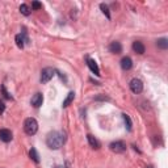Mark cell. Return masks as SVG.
I'll use <instances>...</instances> for the list:
<instances>
[{"label":"cell","instance_id":"cell-20","mask_svg":"<svg viewBox=\"0 0 168 168\" xmlns=\"http://www.w3.org/2000/svg\"><path fill=\"white\" fill-rule=\"evenodd\" d=\"M2 91H3V95H4V98H7V100H13V97H12V95L9 93L8 91H7V88H6V86H2Z\"/></svg>","mask_w":168,"mask_h":168},{"label":"cell","instance_id":"cell-16","mask_svg":"<svg viewBox=\"0 0 168 168\" xmlns=\"http://www.w3.org/2000/svg\"><path fill=\"white\" fill-rule=\"evenodd\" d=\"M29 156H30V159L34 162V163H39V155H38V152H37V150L34 149V147H32L30 149V151H29Z\"/></svg>","mask_w":168,"mask_h":168},{"label":"cell","instance_id":"cell-10","mask_svg":"<svg viewBox=\"0 0 168 168\" xmlns=\"http://www.w3.org/2000/svg\"><path fill=\"white\" fill-rule=\"evenodd\" d=\"M133 50H134L137 54L142 55V54H145L146 47H145V45H143L141 41H134V42H133Z\"/></svg>","mask_w":168,"mask_h":168},{"label":"cell","instance_id":"cell-24","mask_svg":"<svg viewBox=\"0 0 168 168\" xmlns=\"http://www.w3.org/2000/svg\"><path fill=\"white\" fill-rule=\"evenodd\" d=\"M54 168H66V167H63V166H55Z\"/></svg>","mask_w":168,"mask_h":168},{"label":"cell","instance_id":"cell-19","mask_svg":"<svg viewBox=\"0 0 168 168\" xmlns=\"http://www.w3.org/2000/svg\"><path fill=\"white\" fill-rule=\"evenodd\" d=\"M20 12H21L24 16H29V14H30V8H29L26 4H21V6H20Z\"/></svg>","mask_w":168,"mask_h":168},{"label":"cell","instance_id":"cell-8","mask_svg":"<svg viewBox=\"0 0 168 168\" xmlns=\"http://www.w3.org/2000/svg\"><path fill=\"white\" fill-rule=\"evenodd\" d=\"M12 131L8 129H2L0 130V141H3L4 143H8L12 141Z\"/></svg>","mask_w":168,"mask_h":168},{"label":"cell","instance_id":"cell-21","mask_svg":"<svg viewBox=\"0 0 168 168\" xmlns=\"http://www.w3.org/2000/svg\"><path fill=\"white\" fill-rule=\"evenodd\" d=\"M32 8L37 11V9H41V8H42V4L39 3V2H33V3H32Z\"/></svg>","mask_w":168,"mask_h":168},{"label":"cell","instance_id":"cell-6","mask_svg":"<svg viewBox=\"0 0 168 168\" xmlns=\"http://www.w3.org/2000/svg\"><path fill=\"white\" fill-rule=\"evenodd\" d=\"M14 41H16V45L17 47L20 49H24V46H25V43L29 42V38L26 36V32H25V29H24V32H21L20 34H17L16 37H14Z\"/></svg>","mask_w":168,"mask_h":168},{"label":"cell","instance_id":"cell-4","mask_svg":"<svg viewBox=\"0 0 168 168\" xmlns=\"http://www.w3.org/2000/svg\"><path fill=\"white\" fill-rule=\"evenodd\" d=\"M129 87H130V90L133 93H135V95H139V93L143 91V83L142 80H139V79H131L130 83H129Z\"/></svg>","mask_w":168,"mask_h":168},{"label":"cell","instance_id":"cell-17","mask_svg":"<svg viewBox=\"0 0 168 168\" xmlns=\"http://www.w3.org/2000/svg\"><path fill=\"white\" fill-rule=\"evenodd\" d=\"M122 118H123V122H125V125L127 127V130H131V126H133V122H131V118L129 114H126V113H123L122 114Z\"/></svg>","mask_w":168,"mask_h":168},{"label":"cell","instance_id":"cell-14","mask_svg":"<svg viewBox=\"0 0 168 168\" xmlns=\"http://www.w3.org/2000/svg\"><path fill=\"white\" fill-rule=\"evenodd\" d=\"M74 98H75V92H70V93L67 95V97L65 98V100H63V104H62L63 108H67V106L74 101Z\"/></svg>","mask_w":168,"mask_h":168},{"label":"cell","instance_id":"cell-9","mask_svg":"<svg viewBox=\"0 0 168 168\" xmlns=\"http://www.w3.org/2000/svg\"><path fill=\"white\" fill-rule=\"evenodd\" d=\"M30 102H32V105H33L34 108H39V106L42 105V102H43V96H42V93L37 92L36 95H33Z\"/></svg>","mask_w":168,"mask_h":168},{"label":"cell","instance_id":"cell-12","mask_svg":"<svg viewBox=\"0 0 168 168\" xmlns=\"http://www.w3.org/2000/svg\"><path fill=\"white\" fill-rule=\"evenodd\" d=\"M109 51L113 53V54H121L122 53V45L120 42H117V41L112 42L109 45Z\"/></svg>","mask_w":168,"mask_h":168},{"label":"cell","instance_id":"cell-11","mask_svg":"<svg viewBox=\"0 0 168 168\" xmlns=\"http://www.w3.org/2000/svg\"><path fill=\"white\" fill-rule=\"evenodd\" d=\"M121 67H122V70L129 71L130 68L133 67V61H131V58H130V57H123V58L121 59Z\"/></svg>","mask_w":168,"mask_h":168},{"label":"cell","instance_id":"cell-22","mask_svg":"<svg viewBox=\"0 0 168 168\" xmlns=\"http://www.w3.org/2000/svg\"><path fill=\"white\" fill-rule=\"evenodd\" d=\"M4 110H6V104H4L3 100H0V114H3Z\"/></svg>","mask_w":168,"mask_h":168},{"label":"cell","instance_id":"cell-15","mask_svg":"<svg viewBox=\"0 0 168 168\" xmlns=\"http://www.w3.org/2000/svg\"><path fill=\"white\" fill-rule=\"evenodd\" d=\"M156 46L162 49V50H167L168 49V39L167 38H159L156 41Z\"/></svg>","mask_w":168,"mask_h":168},{"label":"cell","instance_id":"cell-5","mask_svg":"<svg viewBox=\"0 0 168 168\" xmlns=\"http://www.w3.org/2000/svg\"><path fill=\"white\" fill-rule=\"evenodd\" d=\"M109 149H110V151L116 152V154H122V152L126 151V145L122 141H116V142L110 143Z\"/></svg>","mask_w":168,"mask_h":168},{"label":"cell","instance_id":"cell-23","mask_svg":"<svg viewBox=\"0 0 168 168\" xmlns=\"http://www.w3.org/2000/svg\"><path fill=\"white\" fill-rule=\"evenodd\" d=\"M96 100H109V98H108V97H97Z\"/></svg>","mask_w":168,"mask_h":168},{"label":"cell","instance_id":"cell-3","mask_svg":"<svg viewBox=\"0 0 168 168\" xmlns=\"http://www.w3.org/2000/svg\"><path fill=\"white\" fill-rule=\"evenodd\" d=\"M54 75H55V70L51 67H46L41 71V78H39V80H41L42 84H46L51 80Z\"/></svg>","mask_w":168,"mask_h":168},{"label":"cell","instance_id":"cell-18","mask_svg":"<svg viewBox=\"0 0 168 168\" xmlns=\"http://www.w3.org/2000/svg\"><path fill=\"white\" fill-rule=\"evenodd\" d=\"M100 9L102 11V13H104V14H105V16H106V18H108V20H110V12H109V7H108L105 3H101V4H100Z\"/></svg>","mask_w":168,"mask_h":168},{"label":"cell","instance_id":"cell-13","mask_svg":"<svg viewBox=\"0 0 168 168\" xmlns=\"http://www.w3.org/2000/svg\"><path fill=\"white\" fill-rule=\"evenodd\" d=\"M87 139H88V143H90V146L92 147V149H95V150L100 149V143H98V141L92 134H88L87 135Z\"/></svg>","mask_w":168,"mask_h":168},{"label":"cell","instance_id":"cell-2","mask_svg":"<svg viewBox=\"0 0 168 168\" xmlns=\"http://www.w3.org/2000/svg\"><path fill=\"white\" fill-rule=\"evenodd\" d=\"M24 130L28 135H34L38 131V122L33 117H29L24 122Z\"/></svg>","mask_w":168,"mask_h":168},{"label":"cell","instance_id":"cell-1","mask_svg":"<svg viewBox=\"0 0 168 168\" xmlns=\"http://www.w3.org/2000/svg\"><path fill=\"white\" fill-rule=\"evenodd\" d=\"M65 141H66L65 134L61 131H57V130L50 131L46 137V145L50 150H59L63 146Z\"/></svg>","mask_w":168,"mask_h":168},{"label":"cell","instance_id":"cell-7","mask_svg":"<svg viewBox=\"0 0 168 168\" xmlns=\"http://www.w3.org/2000/svg\"><path fill=\"white\" fill-rule=\"evenodd\" d=\"M87 66L90 67V70L95 74L96 76H100V68H98V66H97V63H96L95 59H91L90 57H87Z\"/></svg>","mask_w":168,"mask_h":168}]
</instances>
